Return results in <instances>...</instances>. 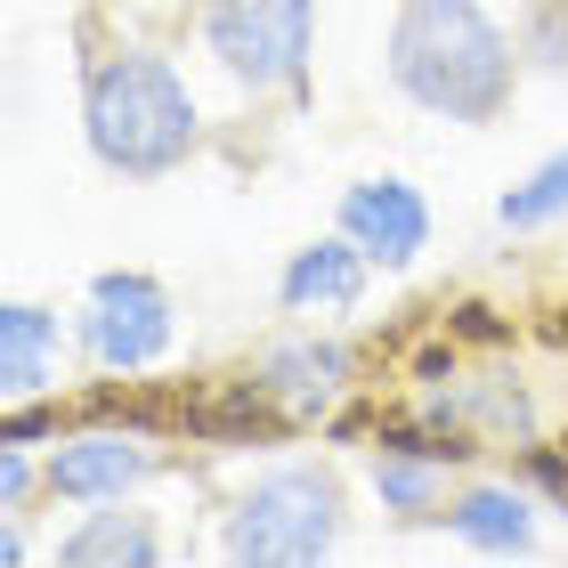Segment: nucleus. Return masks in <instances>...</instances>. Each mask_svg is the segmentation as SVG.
Wrapping results in <instances>:
<instances>
[{
    "mask_svg": "<svg viewBox=\"0 0 568 568\" xmlns=\"http://www.w3.org/2000/svg\"><path fill=\"white\" fill-rule=\"evenodd\" d=\"M390 73L406 98H423L430 114H455V122H487L511 90L504 33L471 0H406L398 41H390Z\"/></svg>",
    "mask_w": 568,
    "mask_h": 568,
    "instance_id": "obj_1",
    "label": "nucleus"
},
{
    "mask_svg": "<svg viewBox=\"0 0 568 568\" xmlns=\"http://www.w3.org/2000/svg\"><path fill=\"white\" fill-rule=\"evenodd\" d=\"M90 146L114 171H171L195 146V106L163 58H122L90 82Z\"/></svg>",
    "mask_w": 568,
    "mask_h": 568,
    "instance_id": "obj_2",
    "label": "nucleus"
},
{
    "mask_svg": "<svg viewBox=\"0 0 568 568\" xmlns=\"http://www.w3.org/2000/svg\"><path fill=\"white\" fill-rule=\"evenodd\" d=\"M333 479L317 471H276L236 504L227 520V552L236 560H317L333 545Z\"/></svg>",
    "mask_w": 568,
    "mask_h": 568,
    "instance_id": "obj_3",
    "label": "nucleus"
},
{
    "mask_svg": "<svg viewBox=\"0 0 568 568\" xmlns=\"http://www.w3.org/2000/svg\"><path fill=\"white\" fill-rule=\"evenodd\" d=\"M220 65L244 82H301L308 58V0H212L203 9Z\"/></svg>",
    "mask_w": 568,
    "mask_h": 568,
    "instance_id": "obj_4",
    "label": "nucleus"
},
{
    "mask_svg": "<svg viewBox=\"0 0 568 568\" xmlns=\"http://www.w3.org/2000/svg\"><path fill=\"white\" fill-rule=\"evenodd\" d=\"M163 342H171V308H163V293H154L146 276H106V284H98L90 349L106 357V366L139 374V366H154V357H163Z\"/></svg>",
    "mask_w": 568,
    "mask_h": 568,
    "instance_id": "obj_5",
    "label": "nucleus"
},
{
    "mask_svg": "<svg viewBox=\"0 0 568 568\" xmlns=\"http://www.w3.org/2000/svg\"><path fill=\"white\" fill-rule=\"evenodd\" d=\"M342 227H349V236L374 252V261H415V252H423V236H430L423 195H415V187H398V179H366V187H349V203H342Z\"/></svg>",
    "mask_w": 568,
    "mask_h": 568,
    "instance_id": "obj_6",
    "label": "nucleus"
},
{
    "mask_svg": "<svg viewBox=\"0 0 568 568\" xmlns=\"http://www.w3.org/2000/svg\"><path fill=\"white\" fill-rule=\"evenodd\" d=\"M333 382H342V349H333V342H301V349H276L252 390H276L284 406H301V415H308V406L333 398Z\"/></svg>",
    "mask_w": 568,
    "mask_h": 568,
    "instance_id": "obj_7",
    "label": "nucleus"
},
{
    "mask_svg": "<svg viewBox=\"0 0 568 568\" xmlns=\"http://www.w3.org/2000/svg\"><path fill=\"white\" fill-rule=\"evenodd\" d=\"M284 301L293 308H349L357 301V252L349 244H308L284 268Z\"/></svg>",
    "mask_w": 568,
    "mask_h": 568,
    "instance_id": "obj_8",
    "label": "nucleus"
},
{
    "mask_svg": "<svg viewBox=\"0 0 568 568\" xmlns=\"http://www.w3.org/2000/svg\"><path fill=\"white\" fill-rule=\"evenodd\" d=\"M146 471V455L139 447H122V438H90V447H73V455H58V496H122Z\"/></svg>",
    "mask_w": 568,
    "mask_h": 568,
    "instance_id": "obj_9",
    "label": "nucleus"
},
{
    "mask_svg": "<svg viewBox=\"0 0 568 568\" xmlns=\"http://www.w3.org/2000/svg\"><path fill=\"white\" fill-rule=\"evenodd\" d=\"M41 357H49V317L17 301L9 317H0V390L24 398V390L41 382Z\"/></svg>",
    "mask_w": 568,
    "mask_h": 568,
    "instance_id": "obj_10",
    "label": "nucleus"
},
{
    "mask_svg": "<svg viewBox=\"0 0 568 568\" xmlns=\"http://www.w3.org/2000/svg\"><path fill=\"white\" fill-rule=\"evenodd\" d=\"M455 528L471 536V545L511 552V545H528V504H520V496H496V487H479V496L455 504Z\"/></svg>",
    "mask_w": 568,
    "mask_h": 568,
    "instance_id": "obj_11",
    "label": "nucleus"
},
{
    "mask_svg": "<svg viewBox=\"0 0 568 568\" xmlns=\"http://www.w3.org/2000/svg\"><path fill=\"white\" fill-rule=\"evenodd\" d=\"M65 560L73 568H90V560H154V528L146 520H122V511H106L98 528H82L65 545Z\"/></svg>",
    "mask_w": 568,
    "mask_h": 568,
    "instance_id": "obj_12",
    "label": "nucleus"
},
{
    "mask_svg": "<svg viewBox=\"0 0 568 568\" xmlns=\"http://www.w3.org/2000/svg\"><path fill=\"white\" fill-rule=\"evenodd\" d=\"M552 212H568V154H560V163H545L520 195H504V220H511V227H536V220H552Z\"/></svg>",
    "mask_w": 568,
    "mask_h": 568,
    "instance_id": "obj_13",
    "label": "nucleus"
},
{
    "mask_svg": "<svg viewBox=\"0 0 568 568\" xmlns=\"http://www.w3.org/2000/svg\"><path fill=\"white\" fill-rule=\"evenodd\" d=\"M382 496H390L398 511H423V504H430V455L390 447V463H382Z\"/></svg>",
    "mask_w": 568,
    "mask_h": 568,
    "instance_id": "obj_14",
    "label": "nucleus"
},
{
    "mask_svg": "<svg viewBox=\"0 0 568 568\" xmlns=\"http://www.w3.org/2000/svg\"><path fill=\"white\" fill-rule=\"evenodd\" d=\"M17 496H24V463L9 455V463H0V504H17Z\"/></svg>",
    "mask_w": 568,
    "mask_h": 568,
    "instance_id": "obj_15",
    "label": "nucleus"
}]
</instances>
